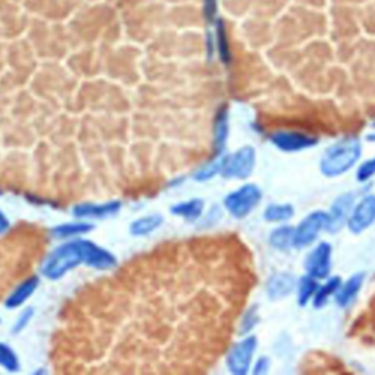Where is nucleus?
Returning <instances> with one entry per match:
<instances>
[{
    "label": "nucleus",
    "mask_w": 375,
    "mask_h": 375,
    "mask_svg": "<svg viewBox=\"0 0 375 375\" xmlns=\"http://www.w3.org/2000/svg\"><path fill=\"white\" fill-rule=\"evenodd\" d=\"M361 151L362 147L358 138H345L333 144L321 157L320 168L323 175L336 178L346 173L357 164L361 157Z\"/></svg>",
    "instance_id": "2"
},
{
    "label": "nucleus",
    "mask_w": 375,
    "mask_h": 375,
    "mask_svg": "<svg viewBox=\"0 0 375 375\" xmlns=\"http://www.w3.org/2000/svg\"><path fill=\"white\" fill-rule=\"evenodd\" d=\"M340 284H342L340 277H331L325 282V284L320 286L314 295V306L316 308L324 306L331 295H336V292L339 290Z\"/></svg>",
    "instance_id": "21"
},
{
    "label": "nucleus",
    "mask_w": 375,
    "mask_h": 375,
    "mask_svg": "<svg viewBox=\"0 0 375 375\" xmlns=\"http://www.w3.org/2000/svg\"><path fill=\"white\" fill-rule=\"evenodd\" d=\"M318 289L317 279L306 275L301 279L298 286V302L301 306H305L311 299H314L316 292Z\"/></svg>",
    "instance_id": "23"
},
{
    "label": "nucleus",
    "mask_w": 375,
    "mask_h": 375,
    "mask_svg": "<svg viewBox=\"0 0 375 375\" xmlns=\"http://www.w3.org/2000/svg\"><path fill=\"white\" fill-rule=\"evenodd\" d=\"M365 280L364 273L353 275L345 284H340L339 290L336 292V302L340 306H347L353 299L357 298L358 292L361 290Z\"/></svg>",
    "instance_id": "17"
},
{
    "label": "nucleus",
    "mask_w": 375,
    "mask_h": 375,
    "mask_svg": "<svg viewBox=\"0 0 375 375\" xmlns=\"http://www.w3.org/2000/svg\"><path fill=\"white\" fill-rule=\"evenodd\" d=\"M223 156L214 157L213 160H210L208 163L202 164L201 168L194 173V180L197 182H207V180H212L216 175L221 173V168H223Z\"/></svg>",
    "instance_id": "20"
},
{
    "label": "nucleus",
    "mask_w": 375,
    "mask_h": 375,
    "mask_svg": "<svg viewBox=\"0 0 375 375\" xmlns=\"http://www.w3.org/2000/svg\"><path fill=\"white\" fill-rule=\"evenodd\" d=\"M229 138V109L221 106L214 116L213 122V150L214 157L223 156Z\"/></svg>",
    "instance_id": "12"
},
{
    "label": "nucleus",
    "mask_w": 375,
    "mask_h": 375,
    "mask_svg": "<svg viewBox=\"0 0 375 375\" xmlns=\"http://www.w3.org/2000/svg\"><path fill=\"white\" fill-rule=\"evenodd\" d=\"M0 195H2V191H0Z\"/></svg>",
    "instance_id": "32"
},
{
    "label": "nucleus",
    "mask_w": 375,
    "mask_h": 375,
    "mask_svg": "<svg viewBox=\"0 0 375 375\" xmlns=\"http://www.w3.org/2000/svg\"><path fill=\"white\" fill-rule=\"evenodd\" d=\"M205 208L202 198H191L183 202H178L171 207V213L176 217L183 219L188 223H195L201 219Z\"/></svg>",
    "instance_id": "16"
},
{
    "label": "nucleus",
    "mask_w": 375,
    "mask_h": 375,
    "mask_svg": "<svg viewBox=\"0 0 375 375\" xmlns=\"http://www.w3.org/2000/svg\"><path fill=\"white\" fill-rule=\"evenodd\" d=\"M163 216L161 214H150V216H142L137 220H134L129 224V233L132 236L141 238V236H149L163 224Z\"/></svg>",
    "instance_id": "18"
},
{
    "label": "nucleus",
    "mask_w": 375,
    "mask_h": 375,
    "mask_svg": "<svg viewBox=\"0 0 375 375\" xmlns=\"http://www.w3.org/2000/svg\"><path fill=\"white\" fill-rule=\"evenodd\" d=\"M294 207L290 204H272L265 208L264 219L267 221H286L294 217Z\"/></svg>",
    "instance_id": "22"
},
{
    "label": "nucleus",
    "mask_w": 375,
    "mask_h": 375,
    "mask_svg": "<svg viewBox=\"0 0 375 375\" xmlns=\"http://www.w3.org/2000/svg\"><path fill=\"white\" fill-rule=\"evenodd\" d=\"M81 265L109 272L117 265V258L109 249L90 239L75 238L56 246L41 264L40 272L47 280L57 282Z\"/></svg>",
    "instance_id": "1"
},
{
    "label": "nucleus",
    "mask_w": 375,
    "mask_h": 375,
    "mask_svg": "<svg viewBox=\"0 0 375 375\" xmlns=\"http://www.w3.org/2000/svg\"><path fill=\"white\" fill-rule=\"evenodd\" d=\"M375 221V195L364 197L355 207L347 219V227L352 233H361L367 231Z\"/></svg>",
    "instance_id": "8"
},
{
    "label": "nucleus",
    "mask_w": 375,
    "mask_h": 375,
    "mask_svg": "<svg viewBox=\"0 0 375 375\" xmlns=\"http://www.w3.org/2000/svg\"><path fill=\"white\" fill-rule=\"evenodd\" d=\"M262 192L260 188L254 183H246L241 186L239 190L231 192L224 197L223 205L229 214L235 219H243L251 214L254 208L260 204Z\"/></svg>",
    "instance_id": "3"
},
{
    "label": "nucleus",
    "mask_w": 375,
    "mask_h": 375,
    "mask_svg": "<svg viewBox=\"0 0 375 375\" xmlns=\"http://www.w3.org/2000/svg\"><path fill=\"white\" fill-rule=\"evenodd\" d=\"M257 338L245 336L242 340L235 343L227 353L226 365L235 375H246L251 368L254 353L257 350Z\"/></svg>",
    "instance_id": "5"
},
{
    "label": "nucleus",
    "mask_w": 375,
    "mask_h": 375,
    "mask_svg": "<svg viewBox=\"0 0 375 375\" xmlns=\"http://www.w3.org/2000/svg\"><path fill=\"white\" fill-rule=\"evenodd\" d=\"M372 176H375V157L364 161L357 173V179L358 182H368L369 179H372Z\"/></svg>",
    "instance_id": "27"
},
{
    "label": "nucleus",
    "mask_w": 375,
    "mask_h": 375,
    "mask_svg": "<svg viewBox=\"0 0 375 375\" xmlns=\"http://www.w3.org/2000/svg\"><path fill=\"white\" fill-rule=\"evenodd\" d=\"M294 238L295 229L290 226H282L270 235V243H272L273 248L279 249V251H287V249L294 246Z\"/></svg>",
    "instance_id": "19"
},
{
    "label": "nucleus",
    "mask_w": 375,
    "mask_h": 375,
    "mask_svg": "<svg viewBox=\"0 0 375 375\" xmlns=\"http://www.w3.org/2000/svg\"><path fill=\"white\" fill-rule=\"evenodd\" d=\"M330 221V214L324 212H314L308 214L301 224L295 229V238H294V246L296 248H305L309 246L314 242L320 232L327 229Z\"/></svg>",
    "instance_id": "6"
},
{
    "label": "nucleus",
    "mask_w": 375,
    "mask_h": 375,
    "mask_svg": "<svg viewBox=\"0 0 375 375\" xmlns=\"http://www.w3.org/2000/svg\"><path fill=\"white\" fill-rule=\"evenodd\" d=\"M353 195L352 194H343L340 195L335 204L331 207L330 212V221L327 226V231L335 233L345 223H347V219L353 210Z\"/></svg>",
    "instance_id": "11"
},
{
    "label": "nucleus",
    "mask_w": 375,
    "mask_h": 375,
    "mask_svg": "<svg viewBox=\"0 0 375 375\" xmlns=\"http://www.w3.org/2000/svg\"><path fill=\"white\" fill-rule=\"evenodd\" d=\"M122 210V202L112 200L108 202H81L72 207V216L76 219H108L116 216Z\"/></svg>",
    "instance_id": "10"
},
{
    "label": "nucleus",
    "mask_w": 375,
    "mask_h": 375,
    "mask_svg": "<svg viewBox=\"0 0 375 375\" xmlns=\"http://www.w3.org/2000/svg\"><path fill=\"white\" fill-rule=\"evenodd\" d=\"M270 141H272L279 150L284 153H298V151L314 147V145L318 144V139L316 137H311V135L296 132V131L275 132L272 137H270Z\"/></svg>",
    "instance_id": "7"
},
{
    "label": "nucleus",
    "mask_w": 375,
    "mask_h": 375,
    "mask_svg": "<svg viewBox=\"0 0 375 375\" xmlns=\"http://www.w3.org/2000/svg\"><path fill=\"white\" fill-rule=\"evenodd\" d=\"M94 231V224L88 223L86 220L79 219L78 221H68V223H60L50 229V235L54 239L60 241H69L79 238L82 235H87Z\"/></svg>",
    "instance_id": "14"
},
{
    "label": "nucleus",
    "mask_w": 375,
    "mask_h": 375,
    "mask_svg": "<svg viewBox=\"0 0 375 375\" xmlns=\"http://www.w3.org/2000/svg\"><path fill=\"white\" fill-rule=\"evenodd\" d=\"M268 368H270V361L267 358H260L253 369V372L255 375H262V374H267L268 372Z\"/></svg>",
    "instance_id": "29"
},
{
    "label": "nucleus",
    "mask_w": 375,
    "mask_h": 375,
    "mask_svg": "<svg viewBox=\"0 0 375 375\" xmlns=\"http://www.w3.org/2000/svg\"><path fill=\"white\" fill-rule=\"evenodd\" d=\"M220 217H221V212H220V208H219V207H213V210H212V212H208V214H207V216H205V219L202 220V223H204V227H208V226H212V224L217 223Z\"/></svg>",
    "instance_id": "28"
},
{
    "label": "nucleus",
    "mask_w": 375,
    "mask_h": 375,
    "mask_svg": "<svg viewBox=\"0 0 375 375\" xmlns=\"http://www.w3.org/2000/svg\"><path fill=\"white\" fill-rule=\"evenodd\" d=\"M0 367L8 372H18L21 368L16 352L5 342H0Z\"/></svg>",
    "instance_id": "24"
},
{
    "label": "nucleus",
    "mask_w": 375,
    "mask_h": 375,
    "mask_svg": "<svg viewBox=\"0 0 375 375\" xmlns=\"http://www.w3.org/2000/svg\"><path fill=\"white\" fill-rule=\"evenodd\" d=\"M34 374H46V369H38V371H35Z\"/></svg>",
    "instance_id": "31"
},
{
    "label": "nucleus",
    "mask_w": 375,
    "mask_h": 375,
    "mask_svg": "<svg viewBox=\"0 0 375 375\" xmlns=\"http://www.w3.org/2000/svg\"><path fill=\"white\" fill-rule=\"evenodd\" d=\"M9 227H11V221H9L8 216L2 210H0V236L5 235L9 231Z\"/></svg>",
    "instance_id": "30"
},
{
    "label": "nucleus",
    "mask_w": 375,
    "mask_h": 375,
    "mask_svg": "<svg viewBox=\"0 0 375 375\" xmlns=\"http://www.w3.org/2000/svg\"><path fill=\"white\" fill-rule=\"evenodd\" d=\"M257 323H258V309L257 306H251L249 309H246V312L241 320L239 333L242 336H248V333H251L254 330Z\"/></svg>",
    "instance_id": "25"
},
{
    "label": "nucleus",
    "mask_w": 375,
    "mask_h": 375,
    "mask_svg": "<svg viewBox=\"0 0 375 375\" xmlns=\"http://www.w3.org/2000/svg\"><path fill=\"white\" fill-rule=\"evenodd\" d=\"M40 284V279L38 276H30L25 280L21 282L12 292L9 294V296L5 299V306L8 309H16L23 306L33 295L34 292L37 290Z\"/></svg>",
    "instance_id": "13"
},
{
    "label": "nucleus",
    "mask_w": 375,
    "mask_h": 375,
    "mask_svg": "<svg viewBox=\"0 0 375 375\" xmlns=\"http://www.w3.org/2000/svg\"><path fill=\"white\" fill-rule=\"evenodd\" d=\"M255 160V150L251 145H245L232 154H224L220 175L224 179H246L254 172Z\"/></svg>",
    "instance_id": "4"
},
{
    "label": "nucleus",
    "mask_w": 375,
    "mask_h": 375,
    "mask_svg": "<svg viewBox=\"0 0 375 375\" xmlns=\"http://www.w3.org/2000/svg\"><path fill=\"white\" fill-rule=\"evenodd\" d=\"M296 286L295 277L289 273L273 275L267 282V292L272 299H283L294 292Z\"/></svg>",
    "instance_id": "15"
},
{
    "label": "nucleus",
    "mask_w": 375,
    "mask_h": 375,
    "mask_svg": "<svg viewBox=\"0 0 375 375\" xmlns=\"http://www.w3.org/2000/svg\"><path fill=\"white\" fill-rule=\"evenodd\" d=\"M331 254L333 249L331 245L327 242L318 243L305 261V270L309 276L317 280L328 277L330 268H331Z\"/></svg>",
    "instance_id": "9"
},
{
    "label": "nucleus",
    "mask_w": 375,
    "mask_h": 375,
    "mask_svg": "<svg viewBox=\"0 0 375 375\" xmlns=\"http://www.w3.org/2000/svg\"><path fill=\"white\" fill-rule=\"evenodd\" d=\"M33 317H34V308L30 306V308H25V309L21 311L16 321L12 325V330H11L12 335H18V333L24 331L27 328V325L30 324V321L33 320Z\"/></svg>",
    "instance_id": "26"
}]
</instances>
